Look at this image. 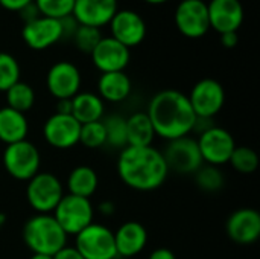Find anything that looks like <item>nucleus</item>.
I'll return each instance as SVG.
<instances>
[{
  "mask_svg": "<svg viewBox=\"0 0 260 259\" xmlns=\"http://www.w3.org/2000/svg\"><path fill=\"white\" fill-rule=\"evenodd\" d=\"M6 107L20 111L23 114H26L29 110H32L34 104H35V92L34 89L23 81L15 82L12 87H9L6 92Z\"/></svg>",
  "mask_w": 260,
  "mask_h": 259,
  "instance_id": "a878e982",
  "label": "nucleus"
},
{
  "mask_svg": "<svg viewBox=\"0 0 260 259\" xmlns=\"http://www.w3.org/2000/svg\"><path fill=\"white\" fill-rule=\"evenodd\" d=\"M79 143L88 150H96V148L105 147L107 137H105V128H104L102 121L82 124L81 133H79Z\"/></svg>",
  "mask_w": 260,
  "mask_h": 259,
  "instance_id": "c756f323",
  "label": "nucleus"
},
{
  "mask_svg": "<svg viewBox=\"0 0 260 259\" xmlns=\"http://www.w3.org/2000/svg\"><path fill=\"white\" fill-rule=\"evenodd\" d=\"M90 56L94 67L101 73H108L123 72L129 63L131 53L126 46H123L113 37H102Z\"/></svg>",
  "mask_w": 260,
  "mask_h": 259,
  "instance_id": "4468645a",
  "label": "nucleus"
},
{
  "mask_svg": "<svg viewBox=\"0 0 260 259\" xmlns=\"http://www.w3.org/2000/svg\"><path fill=\"white\" fill-rule=\"evenodd\" d=\"M126 147H149L155 139V131L146 111H136L125 118Z\"/></svg>",
  "mask_w": 260,
  "mask_h": 259,
  "instance_id": "b1692460",
  "label": "nucleus"
},
{
  "mask_svg": "<svg viewBox=\"0 0 260 259\" xmlns=\"http://www.w3.org/2000/svg\"><path fill=\"white\" fill-rule=\"evenodd\" d=\"M18 12L21 14V17H23L24 23L32 21V20H35V18H38V17H40V12H38V9H37V6H35V3H34V2H32V3H29L27 6H24L23 9H20Z\"/></svg>",
  "mask_w": 260,
  "mask_h": 259,
  "instance_id": "f704fd0d",
  "label": "nucleus"
},
{
  "mask_svg": "<svg viewBox=\"0 0 260 259\" xmlns=\"http://www.w3.org/2000/svg\"><path fill=\"white\" fill-rule=\"evenodd\" d=\"M225 231L229 238L241 246H250L260 237V215L256 209L241 208L235 211L227 223Z\"/></svg>",
  "mask_w": 260,
  "mask_h": 259,
  "instance_id": "f3484780",
  "label": "nucleus"
},
{
  "mask_svg": "<svg viewBox=\"0 0 260 259\" xmlns=\"http://www.w3.org/2000/svg\"><path fill=\"white\" fill-rule=\"evenodd\" d=\"M146 114L151 119L155 136L168 142L189 136L197 119L187 95L174 89L155 93L148 104Z\"/></svg>",
  "mask_w": 260,
  "mask_h": 259,
  "instance_id": "f03ea898",
  "label": "nucleus"
},
{
  "mask_svg": "<svg viewBox=\"0 0 260 259\" xmlns=\"http://www.w3.org/2000/svg\"><path fill=\"white\" fill-rule=\"evenodd\" d=\"M209 23L219 35L238 32L244 21V8L239 0H210L207 3Z\"/></svg>",
  "mask_w": 260,
  "mask_h": 259,
  "instance_id": "a211bd4d",
  "label": "nucleus"
},
{
  "mask_svg": "<svg viewBox=\"0 0 260 259\" xmlns=\"http://www.w3.org/2000/svg\"><path fill=\"white\" fill-rule=\"evenodd\" d=\"M105 104L98 93L79 92L72 98V116L82 125L96 121H102Z\"/></svg>",
  "mask_w": 260,
  "mask_h": 259,
  "instance_id": "5701e85b",
  "label": "nucleus"
},
{
  "mask_svg": "<svg viewBox=\"0 0 260 259\" xmlns=\"http://www.w3.org/2000/svg\"><path fill=\"white\" fill-rule=\"evenodd\" d=\"M40 15L61 20L72 15L75 0H34Z\"/></svg>",
  "mask_w": 260,
  "mask_h": 259,
  "instance_id": "2f4dec72",
  "label": "nucleus"
},
{
  "mask_svg": "<svg viewBox=\"0 0 260 259\" xmlns=\"http://www.w3.org/2000/svg\"><path fill=\"white\" fill-rule=\"evenodd\" d=\"M73 41L76 44V47L84 52V53H91L93 49L98 46V43L101 41L102 35L99 32V27H93V26H84L79 24L73 34Z\"/></svg>",
  "mask_w": 260,
  "mask_h": 259,
  "instance_id": "473e14b6",
  "label": "nucleus"
},
{
  "mask_svg": "<svg viewBox=\"0 0 260 259\" xmlns=\"http://www.w3.org/2000/svg\"><path fill=\"white\" fill-rule=\"evenodd\" d=\"M29 259H53L52 256H47V255H38V253H32V256Z\"/></svg>",
  "mask_w": 260,
  "mask_h": 259,
  "instance_id": "a19ab883",
  "label": "nucleus"
},
{
  "mask_svg": "<svg viewBox=\"0 0 260 259\" xmlns=\"http://www.w3.org/2000/svg\"><path fill=\"white\" fill-rule=\"evenodd\" d=\"M163 157L169 172L174 171L180 176H193L204 165L198 142L190 136H183L169 140L166 150L163 151Z\"/></svg>",
  "mask_w": 260,
  "mask_h": 259,
  "instance_id": "6e6552de",
  "label": "nucleus"
},
{
  "mask_svg": "<svg viewBox=\"0 0 260 259\" xmlns=\"http://www.w3.org/2000/svg\"><path fill=\"white\" fill-rule=\"evenodd\" d=\"M3 166L12 179L27 182L40 172V150L27 139L6 145L3 151Z\"/></svg>",
  "mask_w": 260,
  "mask_h": 259,
  "instance_id": "39448f33",
  "label": "nucleus"
},
{
  "mask_svg": "<svg viewBox=\"0 0 260 259\" xmlns=\"http://www.w3.org/2000/svg\"><path fill=\"white\" fill-rule=\"evenodd\" d=\"M98 186H99L98 172L87 165L75 166L67 177V189L69 194L72 195L90 198L98 191Z\"/></svg>",
  "mask_w": 260,
  "mask_h": 259,
  "instance_id": "393cba45",
  "label": "nucleus"
},
{
  "mask_svg": "<svg viewBox=\"0 0 260 259\" xmlns=\"http://www.w3.org/2000/svg\"><path fill=\"white\" fill-rule=\"evenodd\" d=\"M145 2H148V3H151V5H160V3H165V2H168V0H145Z\"/></svg>",
  "mask_w": 260,
  "mask_h": 259,
  "instance_id": "37998d69",
  "label": "nucleus"
},
{
  "mask_svg": "<svg viewBox=\"0 0 260 259\" xmlns=\"http://www.w3.org/2000/svg\"><path fill=\"white\" fill-rule=\"evenodd\" d=\"M187 98L195 116L213 119L224 108L225 90L219 81L213 78H204L192 87Z\"/></svg>",
  "mask_w": 260,
  "mask_h": 259,
  "instance_id": "9d476101",
  "label": "nucleus"
},
{
  "mask_svg": "<svg viewBox=\"0 0 260 259\" xmlns=\"http://www.w3.org/2000/svg\"><path fill=\"white\" fill-rule=\"evenodd\" d=\"M148 259H177V256H175V253L171 249H168V247H158V249H155V250L151 252V255H149Z\"/></svg>",
  "mask_w": 260,
  "mask_h": 259,
  "instance_id": "e433bc0d",
  "label": "nucleus"
},
{
  "mask_svg": "<svg viewBox=\"0 0 260 259\" xmlns=\"http://www.w3.org/2000/svg\"><path fill=\"white\" fill-rule=\"evenodd\" d=\"M23 241L32 253L53 256L67 246V234L52 214H35L23 226Z\"/></svg>",
  "mask_w": 260,
  "mask_h": 259,
  "instance_id": "7ed1b4c3",
  "label": "nucleus"
},
{
  "mask_svg": "<svg viewBox=\"0 0 260 259\" xmlns=\"http://www.w3.org/2000/svg\"><path fill=\"white\" fill-rule=\"evenodd\" d=\"M197 142L203 162L206 165H212L218 168L229 163L230 156L236 148V140L233 134L229 130L216 125L201 133Z\"/></svg>",
  "mask_w": 260,
  "mask_h": 259,
  "instance_id": "1a4fd4ad",
  "label": "nucleus"
},
{
  "mask_svg": "<svg viewBox=\"0 0 260 259\" xmlns=\"http://www.w3.org/2000/svg\"><path fill=\"white\" fill-rule=\"evenodd\" d=\"M239 38H238V32H227V34H221V43L225 47H235L238 44Z\"/></svg>",
  "mask_w": 260,
  "mask_h": 259,
  "instance_id": "4c0bfd02",
  "label": "nucleus"
},
{
  "mask_svg": "<svg viewBox=\"0 0 260 259\" xmlns=\"http://www.w3.org/2000/svg\"><path fill=\"white\" fill-rule=\"evenodd\" d=\"M34 0H0V5L8 9V11H20L24 6H27L29 3H32Z\"/></svg>",
  "mask_w": 260,
  "mask_h": 259,
  "instance_id": "c9c22d12",
  "label": "nucleus"
},
{
  "mask_svg": "<svg viewBox=\"0 0 260 259\" xmlns=\"http://www.w3.org/2000/svg\"><path fill=\"white\" fill-rule=\"evenodd\" d=\"M116 166L123 185L140 192L161 188L169 176L163 153L152 145L125 147L119 153Z\"/></svg>",
  "mask_w": 260,
  "mask_h": 259,
  "instance_id": "f257e3e1",
  "label": "nucleus"
},
{
  "mask_svg": "<svg viewBox=\"0 0 260 259\" xmlns=\"http://www.w3.org/2000/svg\"><path fill=\"white\" fill-rule=\"evenodd\" d=\"M64 195V186L61 180L46 171H40L26 186V200L35 214H52Z\"/></svg>",
  "mask_w": 260,
  "mask_h": 259,
  "instance_id": "20e7f679",
  "label": "nucleus"
},
{
  "mask_svg": "<svg viewBox=\"0 0 260 259\" xmlns=\"http://www.w3.org/2000/svg\"><path fill=\"white\" fill-rule=\"evenodd\" d=\"M117 12V0H75L73 18L84 26L101 27L111 21Z\"/></svg>",
  "mask_w": 260,
  "mask_h": 259,
  "instance_id": "6ab92c4d",
  "label": "nucleus"
},
{
  "mask_svg": "<svg viewBox=\"0 0 260 259\" xmlns=\"http://www.w3.org/2000/svg\"><path fill=\"white\" fill-rule=\"evenodd\" d=\"M81 72L70 61L55 63L46 75V87L55 99H72L81 90Z\"/></svg>",
  "mask_w": 260,
  "mask_h": 259,
  "instance_id": "ddd939ff",
  "label": "nucleus"
},
{
  "mask_svg": "<svg viewBox=\"0 0 260 259\" xmlns=\"http://www.w3.org/2000/svg\"><path fill=\"white\" fill-rule=\"evenodd\" d=\"M29 122L26 114L15 111L9 107L0 108V142L5 145H11L15 142H21L27 137Z\"/></svg>",
  "mask_w": 260,
  "mask_h": 259,
  "instance_id": "4be33fe9",
  "label": "nucleus"
},
{
  "mask_svg": "<svg viewBox=\"0 0 260 259\" xmlns=\"http://www.w3.org/2000/svg\"><path fill=\"white\" fill-rule=\"evenodd\" d=\"M55 113L70 114L72 113V99H59L56 102V111Z\"/></svg>",
  "mask_w": 260,
  "mask_h": 259,
  "instance_id": "ea45409f",
  "label": "nucleus"
},
{
  "mask_svg": "<svg viewBox=\"0 0 260 259\" xmlns=\"http://www.w3.org/2000/svg\"><path fill=\"white\" fill-rule=\"evenodd\" d=\"M75 249L84 259H116L114 232L99 223H91L75 235Z\"/></svg>",
  "mask_w": 260,
  "mask_h": 259,
  "instance_id": "0eeeda50",
  "label": "nucleus"
},
{
  "mask_svg": "<svg viewBox=\"0 0 260 259\" xmlns=\"http://www.w3.org/2000/svg\"><path fill=\"white\" fill-rule=\"evenodd\" d=\"M111 27V37L122 43L123 46L134 47L139 46L146 35V24L140 14L131 9L117 11L111 21L108 23Z\"/></svg>",
  "mask_w": 260,
  "mask_h": 259,
  "instance_id": "dca6fc26",
  "label": "nucleus"
},
{
  "mask_svg": "<svg viewBox=\"0 0 260 259\" xmlns=\"http://www.w3.org/2000/svg\"><path fill=\"white\" fill-rule=\"evenodd\" d=\"M5 223H6V215L0 212V229L3 227V224H5Z\"/></svg>",
  "mask_w": 260,
  "mask_h": 259,
  "instance_id": "79ce46f5",
  "label": "nucleus"
},
{
  "mask_svg": "<svg viewBox=\"0 0 260 259\" xmlns=\"http://www.w3.org/2000/svg\"><path fill=\"white\" fill-rule=\"evenodd\" d=\"M81 124L72 114L53 113L43 125L44 140L56 150H70L79 143Z\"/></svg>",
  "mask_w": 260,
  "mask_h": 259,
  "instance_id": "9b49d317",
  "label": "nucleus"
},
{
  "mask_svg": "<svg viewBox=\"0 0 260 259\" xmlns=\"http://www.w3.org/2000/svg\"><path fill=\"white\" fill-rule=\"evenodd\" d=\"M53 259H84L81 256V253L75 249V246H64L59 252H56Z\"/></svg>",
  "mask_w": 260,
  "mask_h": 259,
  "instance_id": "72a5a7b5",
  "label": "nucleus"
},
{
  "mask_svg": "<svg viewBox=\"0 0 260 259\" xmlns=\"http://www.w3.org/2000/svg\"><path fill=\"white\" fill-rule=\"evenodd\" d=\"M195 183L204 192H218L225 185V177L218 166L203 165L195 174Z\"/></svg>",
  "mask_w": 260,
  "mask_h": 259,
  "instance_id": "c85d7f7f",
  "label": "nucleus"
},
{
  "mask_svg": "<svg viewBox=\"0 0 260 259\" xmlns=\"http://www.w3.org/2000/svg\"><path fill=\"white\" fill-rule=\"evenodd\" d=\"M117 256L133 258L143 252L148 244V232L139 221H125L114 232Z\"/></svg>",
  "mask_w": 260,
  "mask_h": 259,
  "instance_id": "aec40b11",
  "label": "nucleus"
},
{
  "mask_svg": "<svg viewBox=\"0 0 260 259\" xmlns=\"http://www.w3.org/2000/svg\"><path fill=\"white\" fill-rule=\"evenodd\" d=\"M20 64L6 52H0V92H6L15 82L20 81Z\"/></svg>",
  "mask_w": 260,
  "mask_h": 259,
  "instance_id": "7c9ffc66",
  "label": "nucleus"
},
{
  "mask_svg": "<svg viewBox=\"0 0 260 259\" xmlns=\"http://www.w3.org/2000/svg\"><path fill=\"white\" fill-rule=\"evenodd\" d=\"M177 29L187 38H200L210 29L207 3L203 0H181L175 9Z\"/></svg>",
  "mask_w": 260,
  "mask_h": 259,
  "instance_id": "f8f14e48",
  "label": "nucleus"
},
{
  "mask_svg": "<svg viewBox=\"0 0 260 259\" xmlns=\"http://www.w3.org/2000/svg\"><path fill=\"white\" fill-rule=\"evenodd\" d=\"M58 224L69 235H78L87 226L93 223L94 208L90 198L64 194L55 211L52 212Z\"/></svg>",
  "mask_w": 260,
  "mask_h": 259,
  "instance_id": "423d86ee",
  "label": "nucleus"
},
{
  "mask_svg": "<svg viewBox=\"0 0 260 259\" xmlns=\"http://www.w3.org/2000/svg\"><path fill=\"white\" fill-rule=\"evenodd\" d=\"M99 212H101L104 217H111V215H114V212H116V206H114L113 202L105 200V202H102V203L99 205Z\"/></svg>",
  "mask_w": 260,
  "mask_h": 259,
  "instance_id": "58836bf2",
  "label": "nucleus"
},
{
  "mask_svg": "<svg viewBox=\"0 0 260 259\" xmlns=\"http://www.w3.org/2000/svg\"><path fill=\"white\" fill-rule=\"evenodd\" d=\"M21 37L27 47L34 50H44L62 38V26L56 18L40 15L38 18L24 23Z\"/></svg>",
  "mask_w": 260,
  "mask_h": 259,
  "instance_id": "2eb2a0df",
  "label": "nucleus"
},
{
  "mask_svg": "<svg viewBox=\"0 0 260 259\" xmlns=\"http://www.w3.org/2000/svg\"><path fill=\"white\" fill-rule=\"evenodd\" d=\"M133 90L129 76L123 72H108L102 73L98 79V95L105 102H122Z\"/></svg>",
  "mask_w": 260,
  "mask_h": 259,
  "instance_id": "412c9836",
  "label": "nucleus"
},
{
  "mask_svg": "<svg viewBox=\"0 0 260 259\" xmlns=\"http://www.w3.org/2000/svg\"><path fill=\"white\" fill-rule=\"evenodd\" d=\"M229 163L239 174H253V172H256V169L259 166V156L250 147H238L236 145V148L233 150V153L230 156Z\"/></svg>",
  "mask_w": 260,
  "mask_h": 259,
  "instance_id": "cd10ccee",
  "label": "nucleus"
},
{
  "mask_svg": "<svg viewBox=\"0 0 260 259\" xmlns=\"http://www.w3.org/2000/svg\"><path fill=\"white\" fill-rule=\"evenodd\" d=\"M107 137V147L123 150L126 147V125L125 118L120 114H110L102 119Z\"/></svg>",
  "mask_w": 260,
  "mask_h": 259,
  "instance_id": "bb28decb",
  "label": "nucleus"
}]
</instances>
